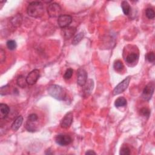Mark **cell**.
Listing matches in <instances>:
<instances>
[{
    "label": "cell",
    "mask_w": 155,
    "mask_h": 155,
    "mask_svg": "<svg viewBox=\"0 0 155 155\" xmlns=\"http://www.w3.org/2000/svg\"><path fill=\"white\" fill-rule=\"evenodd\" d=\"M27 14L33 18H38L41 17L44 13L43 4L40 1H33L30 3L27 9Z\"/></svg>",
    "instance_id": "1"
},
{
    "label": "cell",
    "mask_w": 155,
    "mask_h": 155,
    "mask_svg": "<svg viewBox=\"0 0 155 155\" xmlns=\"http://www.w3.org/2000/svg\"><path fill=\"white\" fill-rule=\"evenodd\" d=\"M47 92L49 95L57 100L65 101L67 99V94L64 88L58 85H50L47 88Z\"/></svg>",
    "instance_id": "2"
},
{
    "label": "cell",
    "mask_w": 155,
    "mask_h": 155,
    "mask_svg": "<svg viewBox=\"0 0 155 155\" xmlns=\"http://www.w3.org/2000/svg\"><path fill=\"white\" fill-rule=\"evenodd\" d=\"M131 79L130 76H128L126 78H125L123 81H122L120 83H119L116 87L114 88L113 91V95H118L122 92H124L128 86L130 81Z\"/></svg>",
    "instance_id": "3"
},
{
    "label": "cell",
    "mask_w": 155,
    "mask_h": 155,
    "mask_svg": "<svg viewBox=\"0 0 155 155\" xmlns=\"http://www.w3.org/2000/svg\"><path fill=\"white\" fill-rule=\"evenodd\" d=\"M154 84L153 82H149L144 88L142 94V98L144 100L148 101L150 99H151L153 93H154Z\"/></svg>",
    "instance_id": "4"
},
{
    "label": "cell",
    "mask_w": 155,
    "mask_h": 155,
    "mask_svg": "<svg viewBox=\"0 0 155 155\" xmlns=\"http://www.w3.org/2000/svg\"><path fill=\"white\" fill-rule=\"evenodd\" d=\"M47 13L49 16L51 18L59 17L61 15V7L58 4L53 3L50 4L47 7Z\"/></svg>",
    "instance_id": "5"
},
{
    "label": "cell",
    "mask_w": 155,
    "mask_h": 155,
    "mask_svg": "<svg viewBox=\"0 0 155 155\" xmlns=\"http://www.w3.org/2000/svg\"><path fill=\"white\" fill-rule=\"evenodd\" d=\"M57 22L59 27L62 29L67 27L72 23V17L69 15H61L58 18Z\"/></svg>",
    "instance_id": "6"
},
{
    "label": "cell",
    "mask_w": 155,
    "mask_h": 155,
    "mask_svg": "<svg viewBox=\"0 0 155 155\" xmlns=\"http://www.w3.org/2000/svg\"><path fill=\"white\" fill-rule=\"evenodd\" d=\"M55 142L61 146H67L72 142V139L69 135L61 134L56 136Z\"/></svg>",
    "instance_id": "7"
},
{
    "label": "cell",
    "mask_w": 155,
    "mask_h": 155,
    "mask_svg": "<svg viewBox=\"0 0 155 155\" xmlns=\"http://www.w3.org/2000/svg\"><path fill=\"white\" fill-rule=\"evenodd\" d=\"M40 76V73L39 70L38 69H35L30 72L27 76L26 77V81L29 85H33L36 84V82L38 81L39 78Z\"/></svg>",
    "instance_id": "8"
},
{
    "label": "cell",
    "mask_w": 155,
    "mask_h": 155,
    "mask_svg": "<svg viewBox=\"0 0 155 155\" xmlns=\"http://www.w3.org/2000/svg\"><path fill=\"white\" fill-rule=\"evenodd\" d=\"M73 113L70 112L66 114L61 120V127L63 128H69L71 126L73 122Z\"/></svg>",
    "instance_id": "9"
},
{
    "label": "cell",
    "mask_w": 155,
    "mask_h": 155,
    "mask_svg": "<svg viewBox=\"0 0 155 155\" xmlns=\"http://www.w3.org/2000/svg\"><path fill=\"white\" fill-rule=\"evenodd\" d=\"M88 75L87 72L82 68H80L78 70L77 84L79 86L83 87L87 81Z\"/></svg>",
    "instance_id": "10"
},
{
    "label": "cell",
    "mask_w": 155,
    "mask_h": 155,
    "mask_svg": "<svg viewBox=\"0 0 155 155\" xmlns=\"http://www.w3.org/2000/svg\"><path fill=\"white\" fill-rule=\"evenodd\" d=\"M76 32V29L74 27H67L62 29V32L63 37L65 39H69L73 37Z\"/></svg>",
    "instance_id": "11"
},
{
    "label": "cell",
    "mask_w": 155,
    "mask_h": 155,
    "mask_svg": "<svg viewBox=\"0 0 155 155\" xmlns=\"http://www.w3.org/2000/svg\"><path fill=\"white\" fill-rule=\"evenodd\" d=\"M94 87V82L92 79H89L87 81L85 84L84 85V96L85 97H88L89 96Z\"/></svg>",
    "instance_id": "12"
},
{
    "label": "cell",
    "mask_w": 155,
    "mask_h": 155,
    "mask_svg": "<svg viewBox=\"0 0 155 155\" xmlns=\"http://www.w3.org/2000/svg\"><path fill=\"white\" fill-rule=\"evenodd\" d=\"M10 112V108L6 104L1 103L0 104V118H5Z\"/></svg>",
    "instance_id": "13"
},
{
    "label": "cell",
    "mask_w": 155,
    "mask_h": 155,
    "mask_svg": "<svg viewBox=\"0 0 155 155\" xmlns=\"http://www.w3.org/2000/svg\"><path fill=\"white\" fill-rule=\"evenodd\" d=\"M23 122V118L22 116H18L15 121H13V124H12V129L14 131H16L21 126Z\"/></svg>",
    "instance_id": "14"
},
{
    "label": "cell",
    "mask_w": 155,
    "mask_h": 155,
    "mask_svg": "<svg viewBox=\"0 0 155 155\" xmlns=\"http://www.w3.org/2000/svg\"><path fill=\"white\" fill-rule=\"evenodd\" d=\"M22 21H23V17H22L21 14L16 15L10 20L12 24L15 27L20 26L22 24Z\"/></svg>",
    "instance_id": "15"
},
{
    "label": "cell",
    "mask_w": 155,
    "mask_h": 155,
    "mask_svg": "<svg viewBox=\"0 0 155 155\" xmlns=\"http://www.w3.org/2000/svg\"><path fill=\"white\" fill-rule=\"evenodd\" d=\"M139 58V54L136 53H131L128 54L125 58V61L128 64H132L135 62Z\"/></svg>",
    "instance_id": "16"
},
{
    "label": "cell",
    "mask_w": 155,
    "mask_h": 155,
    "mask_svg": "<svg viewBox=\"0 0 155 155\" xmlns=\"http://www.w3.org/2000/svg\"><path fill=\"white\" fill-rule=\"evenodd\" d=\"M121 8L123 13L125 15H129L131 12V7L128 3L126 1H123L121 3Z\"/></svg>",
    "instance_id": "17"
},
{
    "label": "cell",
    "mask_w": 155,
    "mask_h": 155,
    "mask_svg": "<svg viewBox=\"0 0 155 155\" xmlns=\"http://www.w3.org/2000/svg\"><path fill=\"white\" fill-rule=\"evenodd\" d=\"M16 83L17 85L21 88H24L27 85V81H26V78L23 75H20L18 76L16 80Z\"/></svg>",
    "instance_id": "18"
},
{
    "label": "cell",
    "mask_w": 155,
    "mask_h": 155,
    "mask_svg": "<svg viewBox=\"0 0 155 155\" xmlns=\"http://www.w3.org/2000/svg\"><path fill=\"white\" fill-rule=\"evenodd\" d=\"M127 104V102L126 99L124 97H119L117 98L115 102V105L116 107H125Z\"/></svg>",
    "instance_id": "19"
},
{
    "label": "cell",
    "mask_w": 155,
    "mask_h": 155,
    "mask_svg": "<svg viewBox=\"0 0 155 155\" xmlns=\"http://www.w3.org/2000/svg\"><path fill=\"white\" fill-rule=\"evenodd\" d=\"M84 36V33L83 32H79L78 33L73 39L72 44L73 45H77V44L83 39Z\"/></svg>",
    "instance_id": "20"
},
{
    "label": "cell",
    "mask_w": 155,
    "mask_h": 155,
    "mask_svg": "<svg viewBox=\"0 0 155 155\" xmlns=\"http://www.w3.org/2000/svg\"><path fill=\"white\" fill-rule=\"evenodd\" d=\"M113 68L115 70H116L118 72L121 71L124 69L123 63L119 60L116 61L113 64Z\"/></svg>",
    "instance_id": "21"
},
{
    "label": "cell",
    "mask_w": 155,
    "mask_h": 155,
    "mask_svg": "<svg viewBox=\"0 0 155 155\" xmlns=\"http://www.w3.org/2000/svg\"><path fill=\"white\" fill-rule=\"evenodd\" d=\"M6 46L10 50H14L16 48V42L14 40H9L6 42Z\"/></svg>",
    "instance_id": "22"
},
{
    "label": "cell",
    "mask_w": 155,
    "mask_h": 155,
    "mask_svg": "<svg viewBox=\"0 0 155 155\" xmlns=\"http://www.w3.org/2000/svg\"><path fill=\"white\" fill-rule=\"evenodd\" d=\"M145 15L149 19H153L155 16L154 11L152 8H147L145 10Z\"/></svg>",
    "instance_id": "23"
},
{
    "label": "cell",
    "mask_w": 155,
    "mask_h": 155,
    "mask_svg": "<svg viewBox=\"0 0 155 155\" xmlns=\"http://www.w3.org/2000/svg\"><path fill=\"white\" fill-rule=\"evenodd\" d=\"M73 73V70L72 69H68L67 70L65 71L64 75V78L66 80H68L70 79Z\"/></svg>",
    "instance_id": "24"
},
{
    "label": "cell",
    "mask_w": 155,
    "mask_h": 155,
    "mask_svg": "<svg viewBox=\"0 0 155 155\" xmlns=\"http://www.w3.org/2000/svg\"><path fill=\"white\" fill-rule=\"evenodd\" d=\"M145 58L146 59L150 62H154V60H155V56H154V53L153 52H149L146 55H145Z\"/></svg>",
    "instance_id": "25"
},
{
    "label": "cell",
    "mask_w": 155,
    "mask_h": 155,
    "mask_svg": "<svg viewBox=\"0 0 155 155\" xmlns=\"http://www.w3.org/2000/svg\"><path fill=\"white\" fill-rule=\"evenodd\" d=\"M140 114H141V115H142L144 117L148 118L150 115V111L147 108H142L140 110Z\"/></svg>",
    "instance_id": "26"
},
{
    "label": "cell",
    "mask_w": 155,
    "mask_h": 155,
    "mask_svg": "<svg viewBox=\"0 0 155 155\" xmlns=\"http://www.w3.org/2000/svg\"><path fill=\"white\" fill-rule=\"evenodd\" d=\"M121 155H128L130 154V150L127 147H122L119 152Z\"/></svg>",
    "instance_id": "27"
},
{
    "label": "cell",
    "mask_w": 155,
    "mask_h": 155,
    "mask_svg": "<svg viewBox=\"0 0 155 155\" xmlns=\"http://www.w3.org/2000/svg\"><path fill=\"white\" fill-rule=\"evenodd\" d=\"M38 115L35 113H32V114H30L29 116L27 121H29V122H35L38 121Z\"/></svg>",
    "instance_id": "28"
},
{
    "label": "cell",
    "mask_w": 155,
    "mask_h": 155,
    "mask_svg": "<svg viewBox=\"0 0 155 155\" xmlns=\"http://www.w3.org/2000/svg\"><path fill=\"white\" fill-rule=\"evenodd\" d=\"M9 85L7 84L5 86H3L1 88V95H6L9 92Z\"/></svg>",
    "instance_id": "29"
},
{
    "label": "cell",
    "mask_w": 155,
    "mask_h": 155,
    "mask_svg": "<svg viewBox=\"0 0 155 155\" xmlns=\"http://www.w3.org/2000/svg\"><path fill=\"white\" fill-rule=\"evenodd\" d=\"M6 59V55H5V52L3 49H1L0 50V61L1 62L3 63Z\"/></svg>",
    "instance_id": "30"
},
{
    "label": "cell",
    "mask_w": 155,
    "mask_h": 155,
    "mask_svg": "<svg viewBox=\"0 0 155 155\" xmlns=\"http://www.w3.org/2000/svg\"><path fill=\"white\" fill-rule=\"evenodd\" d=\"M85 154H96V153L93 150H88L85 153Z\"/></svg>",
    "instance_id": "31"
}]
</instances>
